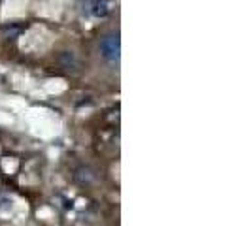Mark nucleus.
<instances>
[{
    "label": "nucleus",
    "mask_w": 251,
    "mask_h": 226,
    "mask_svg": "<svg viewBox=\"0 0 251 226\" xmlns=\"http://www.w3.org/2000/svg\"><path fill=\"white\" fill-rule=\"evenodd\" d=\"M112 12V2L110 0H93L91 4V13L95 17H106Z\"/></svg>",
    "instance_id": "obj_2"
},
{
    "label": "nucleus",
    "mask_w": 251,
    "mask_h": 226,
    "mask_svg": "<svg viewBox=\"0 0 251 226\" xmlns=\"http://www.w3.org/2000/svg\"><path fill=\"white\" fill-rule=\"evenodd\" d=\"M100 55L110 64H117L121 59V40L117 32H110L100 40Z\"/></svg>",
    "instance_id": "obj_1"
}]
</instances>
